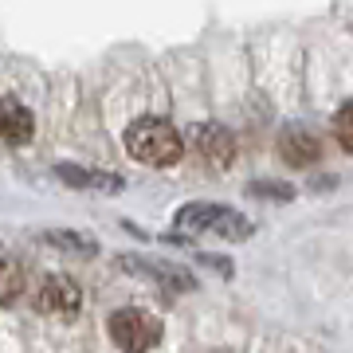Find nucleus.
<instances>
[{
    "mask_svg": "<svg viewBox=\"0 0 353 353\" xmlns=\"http://www.w3.org/2000/svg\"><path fill=\"white\" fill-rule=\"evenodd\" d=\"M126 150L141 165H173L185 150V138L161 118H141L126 130Z\"/></svg>",
    "mask_w": 353,
    "mask_h": 353,
    "instance_id": "1",
    "label": "nucleus"
},
{
    "mask_svg": "<svg viewBox=\"0 0 353 353\" xmlns=\"http://www.w3.org/2000/svg\"><path fill=\"white\" fill-rule=\"evenodd\" d=\"M176 228L185 232H216L220 240H248L255 236V224L228 204H185L176 212Z\"/></svg>",
    "mask_w": 353,
    "mask_h": 353,
    "instance_id": "2",
    "label": "nucleus"
},
{
    "mask_svg": "<svg viewBox=\"0 0 353 353\" xmlns=\"http://www.w3.org/2000/svg\"><path fill=\"white\" fill-rule=\"evenodd\" d=\"M110 338L126 353H150L161 341V322L145 310H114L110 314Z\"/></svg>",
    "mask_w": 353,
    "mask_h": 353,
    "instance_id": "3",
    "label": "nucleus"
},
{
    "mask_svg": "<svg viewBox=\"0 0 353 353\" xmlns=\"http://www.w3.org/2000/svg\"><path fill=\"white\" fill-rule=\"evenodd\" d=\"M189 145L208 169H228L236 157V141L224 126H189Z\"/></svg>",
    "mask_w": 353,
    "mask_h": 353,
    "instance_id": "4",
    "label": "nucleus"
},
{
    "mask_svg": "<svg viewBox=\"0 0 353 353\" xmlns=\"http://www.w3.org/2000/svg\"><path fill=\"white\" fill-rule=\"evenodd\" d=\"M36 306L48 318H75L79 306H83V294H79V287L67 275H51V279H43V287H39Z\"/></svg>",
    "mask_w": 353,
    "mask_h": 353,
    "instance_id": "5",
    "label": "nucleus"
},
{
    "mask_svg": "<svg viewBox=\"0 0 353 353\" xmlns=\"http://www.w3.org/2000/svg\"><path fill=\"white\" fill-rule=\"evenodd\" d=\"M32 134H36L32 110L16 99H0V141L4 145H28Z\"/></svg>",
    "mask_w": 353,
    "mask_h": 353,
    "instance_id": "6",
    "label": "nucleus"
},
{
    "mask_svg": "<svg viewBox=\"0 0 353 353\" xmlns=\"http://www.w3.org/2000/svg\"><path fill=\"white\" fill-rule=\"evenodd\" d=\"M118 267H130V271H138V275H150V279H161L165 287L173 290H192L196 287V279L185 275L181 267H169V263H157V259H141V255H118Z\"/></svg>",
    "mask_w": 353,
    "mask_h": 353,
    "instance_id": "7",
    "label": "nucleus"
},
{
    "mask_svg": "<svg viewBox=\"0 0 353 353\" xmlns=\"http://www.w3.org/2000/svg\"><path fill=\"white\" fill-rule=\"evenodd\" d=\"M55 176L75 185V189H99V192H122V176L99 173V169H83V165H55Z\"/></svg>",
    "mask_w": 353,
    "mask_h": 353,
    "instance_id": "8",
    "label": "nucleus"
},
{
    "mask_svg": "<svg viewBox=\"0 0 353 353\" xmlns=\"http://www.w3.org/2000/svg\"><path fill=\"white\" fill-rule=\"evenodd\" d=\"M279 153H283V161L294 165V169H303V165L318 161V138L314 134H306V130H287L283 141H279Z\"/></svg>",
    "mask_w": 353,
    "mask_h": 353,
    "instance_id": "9",
    "label": "nucleus"
},
{
    "mask_svg": "<svg viewBox=\"0 0 353 353\" xmlns=\"http://www.w3.org/2000/svg\"><path fill=\"white\" fill-rule=\"evenodd\" d=\"M43 240L51 243V248H63V252H75V255H94L99 248H94V240H87V236H79V232H43Z\"/></svg>",
    "mask_w": 353,
    "mask_h": 353,
    "instance_id": "10",
    "label": "nucleus"
},
{
    "mask_svg": "<svg viewBox=\"0 0 353 353\" xmlns=\"http://www.w3.org/2000/svg\"><path fill=\"white\" fill-rule=\"evenodd\" d=\"M24 294V271L12 259H0V303H12Z\"/></svg>",
    "mask_w": 353,
    "mask_h": 353,
    "instance_id": "11",
    "label": "nucleus"
},
{
    "mask_svg": "<svg viewBox=\"0 0 353 353\" xmlns=\"http://www.w3.org/2000/svg\"><path fill=\"white\" fill-rule=\"evenodd\" d=\"M334 138L341 141V150L353 153V99L341 102V110L334 114Z\"/></svg>",
    "mask_w": 353,
    "mask_h": 353,
    "instance_id": "12",
    "label": "nucleus"
},
{
    "mask_svg": "<svg viewBox=\"0 0 353 353\" xmlns=\"http://www.w3.org/2000/svg\"><path fill=\"white\" fill-rule=\"evenodd\" d=\"M252 196H275V201H290L294 196V189L290 185H252Z\"/></svg>",
    "mask_w": 353,
    "mask_h": 353,
    "instance_id": "13",
    "label": "nucleus"
},
{
    "mask_svg": "<svg viewBox=\"0 0 353 353\" xmlns=\"http://www.w3.org/2000/svg\"><path fill=\"white\" fill-rule=\"evenodd\" d=\"M201 263H208V267H220L224 275H232V259H224V255H196Z\"/></svg>",
    "mask_w": 353,
    "mask_h": 353,
    "instance_id": "14",
    "label": "nucleus"
}]
</instances>
